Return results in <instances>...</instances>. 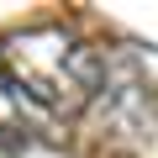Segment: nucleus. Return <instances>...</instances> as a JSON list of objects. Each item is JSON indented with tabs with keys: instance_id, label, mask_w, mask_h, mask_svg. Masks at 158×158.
Returning a JSON list of instances; mask_svg holds the SVG:
<instances>
[{
	"instance_id": "f03ea898",
	"label": "nucleus",
	"mask_w": 158,
	"mask_h": 158,
	"mask_svg": "<svg viewBox=\"0 0 158 158\" xmlns=\"http://www.w3.org/2000/svg\"><path fill=\"white\" fill-rule=\"evenodd\" d=\"M63 148V121L48 116L16 79L0 69V153H27V148Z\"/></svg>"
},
{
	"instance_id": "f257e3e1",
	"label": "nucleus",
	"mask_w": 158,
	"mask_h": 158,
	"mask_svg": "<svg viewBox=\"0 0 158 158\" xmlns=\"http://www.w3.org/2000/svg\"><path fill=\"white\" fill-rule=\"evenodd\" d=\"M0 69L48 116L74 121V116H90V106L100 100L111 58L90 37H79L58 21H42V27H21L11 37H0Z\"/></svg>"
}]
</instances>
